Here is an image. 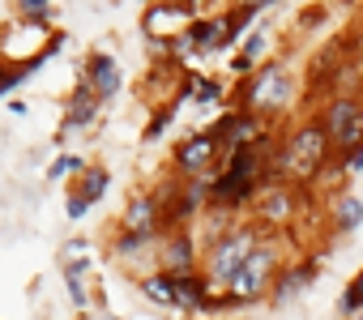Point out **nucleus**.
<instances>
[{
  "mask_svg": "<svg viewBox=\"0 0 363 320\" xmlns=\"http://www.w3.org/2000/svg\"><path fill=\"white\" fill-rule=\"evenodd\" d=\"M299 188L295 184H269L261 197H257V222L269 231V227H286L295 214H299Z\"/></svg>",
  "mask_w": 363,
  "mask_h": 320,
  "instance_id": "obj_13",
  "label": "nucleus"
},
{
  "mask_svg": "<svg viewBox=\"0 0 363 320\" xmlns=\"http://www.w3.org/2000/svg\"><path fill=\"white\" fill-rule=\"evenodd\" d=\"M86 273H90V261H69V265H65V286H69V295H73V307H77V312H86V307H90Z\"/></svg>",
  "mask_w": 363,
  "mask_h": 320,
  "instance_id": "obj_19",
  "label": "nucleus"
},
{
  "mask_svg": "<svg viewBox=\"0 0 363 320\" xmlns=\"http://www.w3.org/2000/svg\"><path fill=\"white\" fill-rule=\"evenodd\" d=\"M145 5H154V0H145Z\"/></svg>",
  "mask_w": 363,
  "mask_h": 320,
  "instance_id": "obj_28",
  "label": "nucleus"
},
{
  "mask_svg": "<svg viewBox=\"0 0 363 320\" xmlns=\"http://www.w3.org/2000/svg\"><path fill=\"white\" fill-rule=\"evenodd\" d=\"M223 141H218V132L214 128H197V132H189V137H179L175 141V149H171V167H175V176L179 180H214L218 176V167H223Z\"/></svg>",
  "mask_w": 363,
  "mask_h": 320,
  "instance_id": "obj_6",
  "label": "nucleus"
},
{
  "mask_svg": "<svg viewBox=\"0 0 363 320\" xmlns=\"http://www.w3.org/2000/svg\"><path fill=\"white\" fill-rule=\"evenodd\" d=\"M120 231L141 235L145 244H158V239L167 235L162 201H158L154 193H137V197H128V205H124V214H120Z\"/></svg>",
  "mask_w": 363,
  "mask_h": 320,
  "instance_id": "obj_10",
  "label": "nucleus"
},
{
  "mask_svg": "<svg viewBox=\"0 0 363 320\" xmlns=\"http://www.w3.org/2000/svg\"><path fill=\"white\" fill-rule=\"evenodd\" d=\"M179 103H184V98L175 94V98H167V103L150 115V124H145V141H158V137H162V128L171 124V115H175V107H179Z\"/></svg>",
  "mask_w": 363,
  "mask_h": 320,
  "instance_id": "obj_23",
  "label": "nucleus"
},
{
  "mask_svg": "<svg viewBox=\"0 0 363 320\" xmlns=\"http://www.w3.org/2000/svg\"><path fill=\"white\" fill-rule=\"evenodd\" d=\"M325 210H329V227H333L342 239L363 227V197H359V193H333Z\"/></svg>",
  "mask_w": 363,
  "mask_h": 320,
  "instance_id": "obj_15",
  "label": "nucleus"
},
{
  "mask_svg": "<svg viewBox=\"0 0 363 320\" xmlns=\"http://www.w3.org/2000/svg\"><path fill=\"white\" fill-rule=\"evenodd\" d=\"M359 320H363V312H359Z\"/></svg>",
  "mask_w": 363,
  "mask_h": 320,
  "instance_id": "obj_29",
  "label": "nucleus"
},
{
  "mask_svg": "<svg viewBox=\"0 0 363 320\" xmlns=\"http://www.w3.org/2000/svg\"><path fill=\"white\" fill-rule=\"evenodd\" d=\"M265 52H269V35H265V30H252V35L244 39V47L235 52V60H231V73L248 81V77L257 73V60H261Z\"/></svg>",
  "mask_w": 363,
  "mask_h": 320,
  "instance_id": "obj_16",
  "label": "nucleus"
},
{
  "mask_svg": "<svg viewBox=\"0 0 363 320\" xmlns=\"http://www.w3.org/2000/svg\"><path fill=\"white\" fill-rule=\"evenodd\" d=\"M223 81L218 77H206V73H193V77H184V86H179V98H197V103H223Z\"/></svg>",
  "mask_w": 363,
  "mask_h": 320,
  "instance_id": "obj_18",
  "label": "nucleus"
},
{
  "mask_svg": "<svg viewBox=\"0 0 363 320\" xmlns=\"http://www.w3.org/2000/svg\"><path fill=\"white\" fill-rule=\"evenodd\" d=\"M193 320H206V316H193Z\"/></svg>",
  "mask_w": 363,
  "mask_h": 320,
  "instance_id": "obj_27",
  "label": "nucleus"
},
{
  "mask_svg": "<svg viewBox=\"0 0 363 320\" xmlns=\"http://www.w3.org/2000/svg\"><path fill=\"white\" fill-rule=\"evenodd\" d=\"M337 163H342V176H363V141H359L350 154H342Z\"/></svg>",
  "mask_w": 363,
  "mask_h": 320,
  "instance_id": "obj_25",
  "label": "nucleus"
},
{
  "mask_svg": "<svg viewBox=\"0 0 363 320\" xmlns=\"http://www.w3.org/2000/svg\"><path fill=\"white\" fill-rule=\"evenodd\" d=\"M141 295L154 307H175V278L162 269H150V273H141Z\"/></svg>",
  "mask_w": 363,
  "mask_h": 320,
  "instance_id": "obj_17",
  "label": "nucleus"
},
{
  "mask_svg": "<svg viewBox=\"0 0 363 320\" xmlns=\"http://www.w3.org/2000/svg\"><path fill=\"white\" fill-rule=\"evenodd\" d=\"M154 269L171 273V278H184V273H201V261H197V235L189 227H171L158 248H154Z\"/></svg>",
  "mask_w": 363,
  "mask_h": 320,
  "instance_id": "obj_8",
  "label": "nucleus"
},
{
  "mask_svg": "<svg viewBox=\"0 0 363 320\" xmlns=\"http://www.w3.org/2000/svg\"><path fill=\"white\" fill-rule=\"evenodd\" d=\"M316 278H320V261H316V256L286 261L282 273H278V282H274V290H269V307H291L295 295H303Z\"/></svg>",
  "mask_w": 363,
  "mask_h": 320,
  "instance_id": "obj_11",
  "label": "nucleus"
},
{
  "mask_svg": "<svg viewBox=\"0 0 363 320\" xmlns=\"http://www.w3.org/2000/svg\"><path fill=\"white\" fill-rule=\"evenodd\" d=\"M291 103H295V73H291V64H286V60H269L265 69H257V73L240 86V103H235V107H248V111L274 120V115H282Z\"/></svg>",
  "mask_w": 363,
  "mask_h": 320,
  "instance_id": "obj_4",
  "label": "nucleus"
},
{
  "mask_svg": "<svg viewBox=\"0 0 363 320\" xmlns=\"http://www.w3.org/2000/svg\"><path fill=\"white\" fill-rule=\"evenodd\" d=\"M329 158H333V145H329V132H325L320 115L303 120V124H295L286 132V141H282V149L274 158L269 180L274 184H295V188L303 184L308 188V184L329 176Z\"/></svg>",
  "mask_w": 363,
  "mask_h": 320,
  "instance_id": "obj_1",
  "label": "nucleus"
},
{
  "mask_svg": "<svg viewBox=\"0 0 363 320\" xmlns=\"http://www.w3.org/2000/svg\"><path fill=\"white\" fill-rule=\"evenodd\" d=\"M99 111H103V98L90 90L86 77H77V86H73V94H69V107H65V124H60V132H56V145H60L65 137H73L77 128H90V124L99 120Z\"/></svg>",
  "mask_w": 363,
  "mask_h": 320,
  "instance_id": "obj_12",
  "label": "nucleus"
},
{
  "mask_svg": "<svg viewBox=\"0 0 363 320\" xmlns=\"http://www.w3.org/2000/svg\"><path fill=\"white\" fill-rule=\"evenodd\" d=\"M265 149H269V137L261 145H248L240 154H227L218 176L210 180V205H223V210H244L248 201H257L274 180L265 176Z\"/></svg>",
  "mask_w": 363,
  "mask_h": 320,
  "instance_id": "obj_2",
  "label": "nucleus"
},
{
  "mask_svg": "<svg viewBox=\"0 0 363 320\" xmlns=\"http://www.w3.org/2000/svg\"><path fill=\"white\" fill-rule=\"evenodd\" d=\"M90 205H94V201H86V197H82V193L73 188V193H69V205H65V214H69L73 222H82V218L90 214Z\"/></svg>",
  "mask_w": 363,
  "mask_h": 320,
  "instance_id": "obj_26",
  "label": "nucleus"
},
{
  "mask_svg": "<svg viewBox=\"0 0 363 320\" xmlns=\"http://www.w3.org/2000/svg\"><path fill=\"white\" fill-rule=\"evenodd\" d=\"M107 184H111V171H107V167H86V171H82V184H77V193H82L86 201H103Z\"/></svg>",
  "mask_w": 363,
  "mask_h": 320,
  "instance_id": "obj_20",
  "label": "nucleus"
},
{
  "mask_svg": "<svg viewBox=\"0 0 363 320\" xmlns=\"http://www.w3.org/2000/svg\"><path fill=\"white\" fill-rule=\"evenodd\" d=\"M150 248H158V244H145L141 235H128V231H120V235L111 239V256H116V261H128V256H141V252H150Z\"/></svg>",
  "mask_w": 363,
  "mask_h": 320,
  "instance_id": "obj_21",
  "label": "nucleus"
},
{
  "mask_svg": "<svg viewBox=\"0 0 363 320\" xmlns=\"http://www.w3.org/2000/svg\"><path fill=\"white\" fill-rule=\"evenodd\" d=\"M18 13L26 26H48L52 22V0H18Z\"/></svg>",
  "mask_w": 363,
  "mask_h": 320,
  "instance_id": "obj_22",
  "label": "nucleus"
},
{
  "mask_svg": "<svg viewBox=\"0 0 363 320\" xmlns=\"http://www.w3.org/2000/svg\"><path fill=\"white\" fill-rule=\"evenodd\" d=\"M320 124H325V132H329L333 154H337V158L350 154V149L363 141V98H354V94H333L329 107L320 111Z\"/></svg>",
  "mask_w": 363,
  "mask_h": 320,
  "instance_id": "obj_7",
  "label": "nucleus"
},
{
  "mask_svg": "<svg viewBox=\"0 0 363 320\" xmlns=\"http://www.w3.org/2000/svg\"><path fill=\"white\" fill-rule=\"evenodd\" d=\"M265 115H257V111H248V107H231L218 124H210L214 132H218V141H223V154H240V149H248V145H261L265 141Z\"/></svg>",
  "mask_w": 363,
  "mask_h": 320,
  "instance_id": "obj_9",
  "label": "nucleus"
},
{
  "mask_svg": "<svg viewBox=\"0 0 363 320\" xmlns=\"http://www.w3.org/2000/svg\"><path fill=\"white\" fill-rule=\"evenodd\" d=\"M265 227L252 218V222H240L231 235H223L218 244H210L206 252H201V273H206V282L214 286V290H231V282H235V273L244 269V261L265 244Z\"/></svg>",
  "mask_w": 363,
  "mask_h": 320,
  "instance_id": "obj_3",
  "label": "nucleus"
},
{
  "mask_svg": "<svg viewBox=\"0 0 363 320\" xmlns=\"http://www.w3.org/2000/svg\"><path fill=\"white\" fill-rule=\"evenodd\" d=\"M82 171H86V163H82V158H73V154H60L56 163L48 167V176H52V180H60V176H82Z\"/></svg>",
  "mask_w": 363,
  "mask_h": 320,
  "instance_id": "obj_24",
  "label": "nucleus"
},
{
  "mask_svg": "<svg viewBox=\"0 0 363 320\" xmlns=\"http://www.w3.org/2000/svg\"><path fill=\"white\" fill-rule=\"evenodd\" d=\"M82 77L90 81V90L107 103V98H116L120 94V86H124V77H120V64L107 56V52H90L86 60H82Z\"/></svg>",
  "mask_w": 363,
  "mask_h": 320,
  "instance_id": "obj_14",
  "label": "nucleus"
},
{
  "mask_svg": "<svg viewBox=\"0 0 363 320\" xmlns=\"http://www.w3.org/2000/svg\"><path fill=\"white\" fill-rule=\"evenodd\" d=\"M282 265H286V256H282V244L274 239V235H265V244L244 261V269L235 273V282H231V295L248 307V303H257V299H265L269 290H274V282H278V273H282Z\"/></svg>",
  "mask_w": 363,
  "mask_h": 320,
  "instance_id": "obj_5",
  "label": "nucleus"
}]
</instances>
